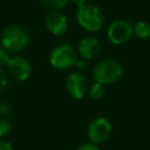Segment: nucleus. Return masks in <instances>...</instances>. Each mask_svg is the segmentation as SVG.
<instances>
[{
  "label": "nucleus",
  "instance_id": "obj_1",
  "mask_svg": "<svg viewBox=\"0 0 150 150\" xmlns=\"http://www.w3.org/2000/svg\"><path fill=\"white\" fill-rule=\"evenodd\" d=\"M30 43V35L26 28L19 25H8L0 34V46L9 54H20Z\"/></svg>",
  "mask_w": 150,
  "mask_h": 150
},
{
  "label": "nucleus",
  "instance_id": "obj_2",
  "mask_svg": "<svg viewBox=\"0 0 150 150\" xmlns=\"http://www.w3.org/2000/svg\"><path fill=\"white\" fill-rule=\"evenodd\" d=\"M77 25L88 33L100 32L105 23V18L102 9L94 4H86L75 12Z\"/></svg>",
  "mask_w": 150,
  "mask_h": 150
},
{
  "label": "nucleus",
  "instance_id": "obj_3",
  "mask_svg": "<svg viewBox=\"0 0 150 150\" xmlns=\"http://www.w3.org/2000/svg\"><path fill=\"white\" fill-rule=\"evenodd\" d=\"M124 69L122 63L116 59H103L93 68V77L95 82L103 86L116 83L123 76Z\"/></svg>",
  "mask_w": 150,
  "mask_h": 150
},
{
  "label": "nucleus",
  "instance_id": "obj_4",
  "mask_svg": "<svg viewBox=\"0 0 150 150\" xmlns=\"http://www.w3.org/2000/svg\"><path fill=\"white\" fill-rule=\"evenodd\" d=\"M79 60L76 48L70 43H59L52 48L48 55L49 64L57 70H67L75 66Z\"/></svg>",
  "mask_w": 150,
  "mask_h": 150
},
{
  "label": "nucleus",
  "instance_id": "obj_5",
  "mask_svg": "<svg viewBox=\"0 0 150 150\" xmlns=\"http://www.w3.org/2000/svg\"><path fill=\"white\" fill-rule=\"evenodd\" d=\"M134 36L132 23L127 19H115L107 28V38L110 43L115 46H123Z\"/></svg>",
  "mask_w": 150,
  "mask_h": 150
},
{
  "label": "nucleus",
  "instance_id": "obj_6",
  "mask_svg": "<svg viewBox=\"0 0 150 150\" xmlns=\"http://www.w3.org/2000/svg\"><path fill=\"white\" fill-rule=\"evenodd\" d=\"M112 132V125L111 122L103 116H98L94 118L87 128V136L89 138V142L94 144H101L108 141Z\"/></svg>",
  "mask_w": 150,
  "mask_h": 150
},
{
  "label": "nucleus",
  "instance_id": "obj_7",
  "mask_svg": "<svg viewBox=\"0 0 150 150\" xmlns=\"http://www.w3.org/2000/svg\"><path fill=\"white\" fill-rule=\"evenodd\" d=\"M6 67L8 75L19 82H23L28 80L33 70L30 61L20 54L12 55Z\"/></svg>",
  "mask_w": 150,
  "mask_h": 150
},
{
  "label": "nucleus",
  "instance_id": "obj_8",
  "mask_svg": "<svg viewBox=\"0 0 150 150\" xmlns=\"http://www.w3.org/2000/svg\"><path fill=\"white\" fill-rule=\"evenodd\" d=\"M64 87L67 94L74 100H82L88 91L87 77L81 71H73L68 74L64 81Z\"/></svg>",
  "mask_w": 150,
  "mask_h": 150
},
{
  "label": "nucleus",
  "instance_id": "obj_9",
  "mask_svg": "<svg viewBox=\"0 0 150 150\" xmlns=\"http://www.w3.org/2000/svg\"><path fill=\"white\" fill-rule=\"evenodd\" d=\"M45 26L50 34L61 36L67 33L69 21L61 11H50L45 18Z\"/></svg>",
  "mask_w": 150,
  "mask_h": 150
},
{
  "label": "nucleus",
  "instance_id": "obj_10",
  "mask_svg": "<svg viewBox=\"0 0 150 150\" xmlns=\"http://www.w3.org/2000/svg\"><path fill=\"white\" fill-rule=\"evenodd\" d=\"M76 50L79 57L89 61L98 55L101 50V42L95 36H86L79 42Z\"/></svg>",
  "mask_w": 150,
  "mask_h": 150
},
{
  "label": "nucleus",
  "instance_id": "obj_11",
  "mask_svg": "<svg viewBox=\"0 0 150 150\" xmlns=\"http://www.w3.org/2000/svg\"><path fill=\"white\" fill-rule=\"evenodd\" d=\"M132 30L134 36H136L138 40H146L150 38V23L144 20H139L136 23H134Z\"/></svg>",
  "mask_w": 150,
  "mask_h": 150
},
{
  "label": "nucleus",
  "instance_id": "obj_12",
  "mask_svg": "<svg viewBox=\"0 0 150 150\" xmlns=\"http://www.w3.org/2000/svg\"><path fill=\"white\" fill-rule=\"evenodd\" d=\"M104 87L105 86H103V84H101L98 82H94L88 87L87 95L93 101H100L105 94V88Z\"/></svg>",
  "mask_w": 150,
  "mask_h": 150
},
{
  "label": "nucleus",
  "instance_id": "obj_13",
  "mask_svg": "<svg viewBox=\"0 0 150 150\" xmlns=\"http://www.w3.org/2000/svg\"><path fill=\"white\" fill-rule=\"evenodd\" d=\"M40 4L48 12H50V11H61L69 4V0H40Z\"/></svg>",
  "mask_w": 150,
  "mask_h": 150
},
{
  "label": "nucleus",
  "instance_id": "obj_14",
  "mask_svg": "<svg viewBox=\"0 0 150 150\" xmlns=\"http://www.w3.org/2000/svg\"><path fill=\"white\" fill-rule=\"evenodd\" d=\"M11 129H12V124L6 116H1L0 117V137L7 136L11 132Z\"/></svg>",
  "mask_w": 150,
  "mask_h": 150
},
{
  "label": "nucleus",
  "instance_id": "obj_15",
  "mask_svg": "<svg viewBox=\"0 0 150 150\" xmlns=\"http://www.w3.org/2000/svg\"><path fill=\"white\" fill-rule=\"evenodd\" d=\"M11 56H12V54H9L4 47L0 46V67L6 66L11 59Z\"/></svg>",
  "mask_w": 150,
  "mask_h": 150
},
{
  "label": "nucleus",
  "instance_id": "obj_16",
  "mask_svg": "<svg viewBox=\"0 0 150 150\" xmlns=\"http://www.w3.org/2000/svg\"><path fill=\"white\" fill-rule=\"evenodd\" d=\"M7 86H8V76L0 67V93H2L7 88Z\"/></svg>",
  "mask_w": 150,
  "mask_h": 150
},
{
  "label": "nucleus",
  "instance_id": "obj_17",
  "mask_svg": "<svg viewBox=\"0 0 150 150\" xmlns=\"http://www.w3.org/2000/svg\"><path fill=\"white\" fill-rule=\"evenodd\" d=\"M12 112V105L7 102L0 103V115L1 116H8Z\"/></svg>",
  "mask_w": 150,
  "mask_h": 150
},
{
  "label": "nucleus",
  "instance_id": "obj_18",
  "mask_svg": "<svg viewBox=\"0 0 150 150\" xmlns=\"http://www.w3.org/2000/svg\"><path fill=\"white\" fill-rule=\"evenodd\" d=\"M76 150H101V149H100V146L97 144H94L91 142H88V143H83L80 146H77Z\"/></svg>",
  "mask_w": 150,
  "mask_h": 150
},
{
  "label": "nucleus",
  "instance_id": "obj_19",
  "mask_svg": "<svg viewBox=\"0 0 150 150\" xmlns=\"http://www.w3.org/2000/svg\"><path fill=\"white\" fill-rule=\"evenodd\" d=\"M87 66H88V61H87V60H83V59H81V57H79V60L76 61V63H75L74 67L77 69V71H82V70L87 69Z\"/></svg>",
  "mask_w": 150,
  "mask_h": 150
},
{
  "label": "nucleus",
  "instance_id": "obj_20",
  "mask_svg": "<svg viewBox=\"0 0 150 150\" xmlns=\"http://www.w3.org/2000/svg\"><path fill=\"white\" fill-rule=\"evenodd\" d=\"M0 150H14L11 142L6 139H0Z\"/></svg>",
  "mask_w": 150,
  "mask_h": 150
},
{
  "label": "nucleus",
  "instance_id": "obj_21",
  "mask_svg": "<svg viewBox=\"0 0 150 150\" xmlns=\"http://www.w3.org/2000/svg\"><path fill=\"white\" fill-rule=\"evenodd\" d=\"M76 8H79V7H81V6H83V5H86L87 4V0H69Z\"/></svg>",
  "mask_w": 150,
  "mask_h": 150
}]
</instances>
